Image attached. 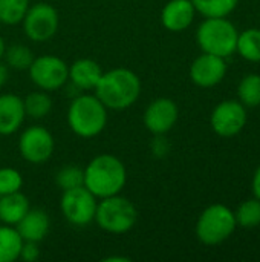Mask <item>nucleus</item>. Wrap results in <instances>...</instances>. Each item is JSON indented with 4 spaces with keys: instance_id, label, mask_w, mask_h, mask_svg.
Listing matches in <instances>:
<instances>
[{
    "instance_id": "f257e3e1",
    "label": "nucleus",
    "mask_w": 260,
    "mask_h": 262,
    "mask_svg": "<svg viewBox=\"0 0 260 262\" xmlns=\"http://www.w3.org/2000/svg\"><path fill=\"white\" fill-rule=\"evenodd\" d=\"M93 94L112 111H124L136 103L141 95L139 77L127 68H115L103 72Z\"/></svg>"
},
{
    "instance_id": "f03ea898",
    "label": "nucleus",
    "mask_w": 260,
    "mask_h": 262,
    "mask_svg": "<svg viewBox=\"0 0 260 262\" xmlns=\"http://www.w3.org/2000/svg\"><path fill=\"white\" fill-rule=\"evenodd\" d=\"M126 183V166L115 155H97L84 167V187L92 192L98 200L121 193Z\"/></svg>"
},
{
    "instance_id": "7ed1b4c3",
    "label": "nucleus",
    "mask_w": 260,
    "mask_h": 262,
    "mask_svg": "<svg viewBox=\"0 0 260 262\" xmlns=\"http://www.w3.org/2000/svg\"><path fill=\"white\" fill-rule=\"evenodd\" d=\"M107 107L95 94L75 97L67 109V126L81 138H93L107 126Z\"/></svg>"
},
{
    "instance_id": "20e7f679",
    "label": "nucleus",
    "mask_w": 260,
    "mask_h": 262,
    "mask_svg": "<svg viewBox=\"0 0 260 262\" xmlns=\"http://www.w3.org/2000/svg\"><path fill=\"white\" fill-rule=\"evenodd\" d=\"M238 29L227 17H207L198 26L196 41L202 52L222 58L236 52Z\"/></svg>"
},
{
    "instance_id": "39448f33",
    "label": "nucleus",
    "mask_w": 260,
    "mask_h": 262,
    "mask_svg": "<svg viewBox=\"0 0 260 262\" xmlns=\"http://www.w3.org/2000/svg\"><path fill=\"white\" fill-rule=\"evenodd\" d=\"M93 221L101 230L107 233L123 235L136 226L138 210L130 200L118 193L98 201Z\"/></svg>"
},
{
    "instance_id": "423d86ee",
    "label": "nucleus",
    "mask_w": 260,
    "mask_h": 262,
    "mask_svg": "<svg viewBox=\"0 0 260 262\" xmlns=\"http://www.w3.org/2000/svg\"><path fill=\"white\" fill-rule=\"evenodd\" d=\"M234 212L225 204L208 206L196 221V238L205 246L225 243L236 230Z\"/></svg>"
},
{
    "instance_id": "0eeeda50",
    "label": "nucleus",
    "mask_w": 260,
    "mask_h": 262,
    "mask_svg": "<svg viewBox=\"0 0 260 262\" xmlns=\"http://www.w3.org/2000/svg\"><path fill=\"white\" fill-rule=\"evenodd\" d=\"M98 198L84 186L64 190L60 198V210L64 220L75 227H86L95 220Z\"/></svg>"
},
{
    "instance_id": "6e6552de",
    "label": "nucleus",
    "mask_w": 260,
    "mask_h": 262,
    "mask_svg": "<svg viewBox=\"0 0 260 262\" xmlns=\"http://www.w3.org/2000/svg\"><path fill=\"white\" fill-rule=\"evenodd\" d=\"M23 32L31 41L43 43L51 40L60 25V17L57 9L44 2L31 5L26 15L21 20Z\"/></svg>"
},
{
    "instance_id": "1a4fd4ad",
    "label": "nucleus",
    "mask_w": 260,
    "mask_h": 262,
    "mask_svg": "<svg viewBox=\"0 0 260 262\" xmlns=\"http://www.w3.org/2000/svg\"><path fill=\"white\" fill-rule=\"evenodd\" d=\"M28 72L31 81L38 89L52 92L67 83L69 66L63 58L57 55H40L34 58Z\"/></svg>"
},
{
    "instance_id": "9d476101",
    "label": "nucleus",
    "mask_w": 260,
    "mask_h": 262,
    "mask_svg": "<svg viewBox=\"0 0 260 262\" xmlns=\"http://www.w3.org/2000/svg\"><path fill=\"white\" fill-rule=\"evenodd\" d=\"M55 149V140L52 134L38 124L26 127L18 138V152L21 158L31 164L46 163Z\"/></svg>"
},
{
    "instance_id": "9b49d317",
    "label": "nucleus",
    "mask_w": 260,
    "mask_h": 262,
    "mask_svg": "<svg viewBox=\"0 0 260 262\" xmlns=\"http://www.w3.org/2000/svg\"><path fill=\"white\" fill-rule=\"evenodd\" d=\"M210 124L219 137H234L247 124V109L239 100H224L213 109Z\"/></svg>"
},
{
    "instance_id": "f8f14e48",
    "label": "nucleus",
    "mask_w": 260,
    "mask_h": 262,
    "mask_svg": "<svg viewBox=\"0 0 260 262\" xmlns=\"http://www.w3.org/2000/svg\"><path fill=\"white\" fill-rule=\"evenodd\" d=\"M179 118L178 104L167 97L153 100L144 111L143 123L146 129L153 135H166L170 132Z\"/></svg>"
},
{
    "instance_id": "ddd939ff",
    "label": "nucleus",
    "mask_w": 260,
    "mask_h": 262,
    "mask_svg": "<svg viewBox=\"0 0 260 262\" xmlns=\"http://www.w3.org/2000/svg\"><path fill=\"white\" fill-rule=\"evenodd\" d=\"M227 74L225 58L202 52L190 66V78L199 88H213L219 84Z\"/></svg>"
},
{
    "instance_id": "4468645a",
    "label": "nucleus",
    "mask_w": 260,
    "mask_h": 262,
    "mask_svg": "<svg viewBox=\"0 0 260 262\" xmlns=\"http://www.w3.org/2000/svg\"><path fill=\"white\" fill-rule=\"evenodd\" d=\"M195 15L192 0H169L161 11V23L170 32H182L190 28Z\"/></svg>"
},
{
    "instance_id": "2eb2a0df",
    "label": "nucleus",
    "mask_w": 260,
    "mask_h": 262,
    "mask_svg": "<svg viewBox=\"0 0 260 262\" xmlns=\"http://www.w3.org/2000/svg\"><path fill=\"white\" fill-rule=\"evenodd\" d=\"M26 118L23 98L15 94L0 95V135L15 134Z\"/></svg>"
},
{
    "instance_id": "dca6fc26",
    "label": "nucleus",
    "mask_w": 260,
    "mask_h": 262,
    "mask_svg": "<svg viewBox=\"0 0 260 262\" xmlns=\"http://www.w3.org/2000/svg\"><path fill=\"white\" fill-rule=\"evenodd\" d=\"M23 241L41 243L51 229V220L41 209H29L15 226Z\"/></svg>"
},
{
    "instance_id": "f3484780",
    "label": "nucleus",
    "mask_w": 260,
    "mask_h": 262,
    "mask_svg": "<svg viewBox=\"0 0 260 262\" xmlns=\"http://www.w3.org/2000/svg\"><path fill=\"white\" fill-rule=\"evenodd\" d=\"M101 75H103V69L95 60L80 58L69 66L67 81H70V84L80 91H93Z\"/></svg>"
},
{
    "instance_id": "a211bd4d",
    "label": "nucleus",
    "mask_w": 260,
    "mask_h": 262,
    "mask_svg": "<svg viewBox=\"0 0 260 262\" xmlns=\"http://www.w3.org/2000/svg\"><path fill=\"white\" fill-rule=\"evenodd\" d=\"M29 209H31L29 200L21 192L2 195L0 196V223L15 227Z\"/></svg>"
},
{
    "instance_id": "6ab92c4d",
    "label": "nucleus",
    "mask_w": 260,
    "mask_h": 262,
    "mask_svg": "<svg viewBox=\"0 0 260 262\" xmlns=\"http://www.w3.org/2000/svg\"><path fill=\"white\" fill-rule=\"evenodd\" d=\"M23 239L14 226L0 224V262H14L18 259Z\"/></svg>"
},
{
    "instance_id": "aec40b11",
    "label": "nucleus",
    "mask_w": 260,
    "mask_h": 262,
    "mask_svg": "<svg viewBox=\"0 0 260 262\" xmlns=\"http://www.w3.org/2000/svg\"><path fill=\"white\" fill-rule=\"evenodd\" d=\"M236 51L242 58L251 63H260V29H245L238 35Z\"/></svg>"
},
{
    "instance_id": "412c9836",
    "label": "nucleus",
    "mask_w": 260,
    "mask_h": 262,
    "mask_svg": "<svg viewBox=\"0 0 260 262\" xmlns=\"http://www.w3.org/2000/svg\"><path fill=\"white\" fill-rule=\"evenodd\" d=\"M25 112L34 120H41L52 111V98L46 91H34L23 98Z\"/></svg>"
},
{
    "instance_id": "4be33fe9",
    "label": "nucleus",
    "mask_w": 260,
    "mask_h": 262,
    "mask_svg": "<svg viewBox=\"0 0 260 262\" xmlns=\"http://www.w3.org/2000/svg\"><path fill=\"white\" fill-rule=\"evenodd\" d=\"M241 0H192L196 12L207 17H228Z\"/></svg>"
},
{
    "instance_id": "5701e85b",
    "label": "nucleus",
    "mask_w": 260,
    "mask_h": 262,
    "mask_svg": "<svg viewBox=\"0 0 260 262\" xmlns=\"http://www.w3.org/2000/svg\"><path fill=\"white\" fill-rule=\"evenodd\" d=\"M239 101L245 107H257L260 106V75L248 74L245 75L238 86Z\"/></svg>"
},
{
    "instance_id": "b1692460",
    "label": "nucleus",
    "mask_w": 260,
    "mask_h": 262,
    "mask_svg": "<svg viewBox=\"0 0 260 262\" xmlns=\"http://www.w3.org/2000/svg\"><path fill=\"white\" fill-rule=\"evenodd\" d=\"M29 6V0H0V23L6 26L21 23Z\"/></svg>"
},
{
    "instance_id": "393cba45",
    "label": "nucleus",
    "mask_w": 260,
    "mask_h": 262,
    "mask_svg": "<svg viewBox=\"0 0 260 262\" xmlns=\"http://www.w3.org/2000/svg\"><path fill=\"white\" fill-rule=\"evenodd\" d=\"M236 224L242 229H256L260 226V201L251 198L244 201L234 212Z\"/></svg>"
},
{
    "instance_id": "a878e982",
    "label": "nucleus",
    "mask_w": 260,
    "mask_h": 262,
    "mask_svg": "<svg viewBox=\"0 0 260 262\" xmlns=\"http://www.w3.org/2000/svg\"><path fill=\"white\" fill-rule=\"evenodd\" d=\"M5 63L14 71H28L34 61V54L26 45H11L5 49Z\"/></svg>"
},
{
    "instance_id": "bb28decb",
    "label": "nucleus",
    "mask_w": 260,
    "mask_h": 262,
    "mask_svg": "<svg viewBox=\"0 0 260 262\" xmlns=\"http://www.w3.org/2000/svg\"><path fill=\"white\" fill-rule=\"evenodd\" d=\"M55 184L61 189V192L84 186V169L78 166L61 167L55 175Z\"/></svg>"
},
{
    "instance_id": "cd10ccee",
    "label": "nucleus",
    "mask_w": 260,
    "mask_h": 262,
    "mask_svg": "<svg viewBox=\"0 0 260 262\" xmlns=\"http://www.w3.org/2000/svg\"><path fill=\"white\" fill-rule=\"evenodd\" d=\"M21 187H23V177L17 169L14 167L0 169V196L20 192Z\"/></svg>"
},
{
    "instance_id": "c85d7f7f",
    "label": "nucleus",
    "mask_w": 260,
    "mask_h": 262,
    "mask_svg": "<svg viewBox=\"0 0 260 262\" xmlns=\"http://www.w3.org/2000/svg\"><path fill=\"white\" fill-rule=\"evenodd\" d=\"M40 258V249H38V243H31V241H23L21 250H20V256L18 259L25 262H35Z\"/></svg>"
},
{
    "instance_id": "c756f323",
    "label": "nucleus",
    "mask_w": 260,
    "mask_h": 262,
    "mask_svg": "<svg viewBox=\"0 0 260 262\" xmlns=\"http://www.w3.org/2000/svg\"><path fill=\"white\" fill-rule=\"evenodd\" d=\"M152 152L156 157H166L169 154V143L164 135H155V140L152 143Z\"/></svg>"
},
{
    "instance_id": "7c9ffc66",
    "label": "nucleus",
    "mask_w": 260,
    "mask_h": 262,
    "mask_svg": "<svg viewBox=\"0 0 260 262\" xmlns=\"http://www.w3.org/2000/svg\"><path fill=\"white\" fill-rule=\"evenodd\" d=\"M251 189H253V195L254 198H257L260 201V166L256 169L253 180H251Z\"/></svg>"
},
{
    "instance_id": "2f4dec72",
    "label": "nucleus",
    "mask_w": 260,
    "mask_h": 262,
    "mask_svg": "<svg viewBox=\"0 0 260 262\" xmlns=\"http://www.w3.org/2000/svg\"><path fill=\"white\" fill-rule=\"evenodd\" d=\"M8 78H9V68L6 63L0 60V88H3L8 83Z\"/></svg>"
},
{
    "instance_id": "473e14b6",
    "label": "nucleus",
    "mask_w": 260,
    "mask_h": 262,
    "mask_svg": "<svg viewBox=\"0 0 260 262\" xmlns=\"http://www.w3.org/2000/svg\"><path fill=\"white\" fill-rule=\"evenodd\" d=\"M103 262H130V258H126V256H107L104 258Z\"/></svg>"
},
{
    "instance_id": "72a5a7b5",
    "label": "nucleus",
    "mask_w": 260,
    "mask_h": 262,
    "mask_svg": "<svg viewBox=\"0 0 260 262\" xmlns=\"http://www.w3.org/2000/svg\"><path fill=\"white\" fill-rule=\"evenodd\" d=\"M5 49H6V43H5V38L0 35V60H2L3 55H5Z\"/></svg>"
},
{
    "instance_id": "f704fd0d",
    "label": "nucleus",
    "mask_w": 260,
    "mask_h": 262,
    "mask_svg": "<svg viewBox=\"0 0 260 262\" xmlns=\"http://www.w3.org/2000/svg\"><path fill=\"white\" fill-rule=\"evenodd\" d=\"M259 229H260V226H259Z\"/></svg>"
}]
</instances>
